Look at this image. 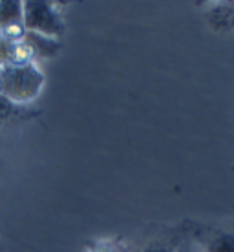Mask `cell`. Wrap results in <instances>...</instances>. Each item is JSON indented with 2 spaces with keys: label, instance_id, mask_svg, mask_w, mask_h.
Instances as JSON below:
<instances>
[{
  "label": "cell",
  "instance_id": "cell-1",
  "mask_svg": "<svg viewBox=\"0 0 234 252\" xmlns=\"http://www.w3.org/2000/svg\"><path fill=\"white\" fill-rule=\"evenodd\" d=\"M46 77L38 64H19L0 68V95L17 106H28L44 88Z\"/></svg>",
  "mask_w": 234,
  "mask_h": 252
},
{
  "label": "cell",
  "instance_id": "cell-9",
  "mask_svg": "<svg viewBox=\"0 0 234 252\" xmlns=\"http://www.w3.org/2000/svg\"><path fill=\"white\" fill-rule=\"evenodd\" d=\"M177 252H200V251H198L196 245H194L192 241H189V243H179Z\"/></svg>",
  "mask_w": 234,
  "mask_h": 252
},
{
  "label": "cell",
  "instance_id": "cell-7",
  "mask_svg": "<svg viewBox=\"0 0 234 252\" xmlns=\"http://www.w3.org/2000/svg\"><path fill=\"white\" fill-rule=\"evenodd\" d=\"M13 22H24L22 20V2H0V28Z\"/></svg>",
  "mask_w": 234,
  "mask_h": 252
},
{
  "label": "cell",
  "instance_id": "cell-6",
  "mask_svg": "<svg viewBox=\"0 0 234 252\" xmlns=\"http://www.w3.org/2000/svg\"><path fill=\"white\" fill-rule=\"evenodd\" d=\"M84 252H130L121 238H101L88 243Z\"/></svg>",
  "mask_w": 234,
  "mask_h": 252
},
{
  "label": "cell",
  "instance_id": "cell-5",
  "mask_svg": "<svg viewBox=\"0 0 234 252\" xmlns=\"http://www.w3.org/2000/svg\"><path fill=\"white\" fill-rule=\"evenodd\" d=\"M35 112L28 110V106H17L11 101H7L6 97L0 95V130L6 125H11L15 121H22L32 117Z\"/></svg>",
  "mask_w": 234,
  "mask_h": 252
},
{
  "label": "cell",
  "instance_id": "cell-3",
  "mask_svg": "<svg viewBox=\"0 0 234 252\" xmlns=\"http://www.w3.org/2000/svg\"><path fill=\"white\" fill-rule=\"evenodd\" d=\"M190 241L200 252H234V232L225 228H207Z\"/></svg>",
  "mask_w": 234,
  "mask_h": 252
},
{
  "label": "cell",
  "instance_id": "cell-2",
  "mask_svg": "<svg viewBox=\"0 0 234 252\" xmlns=\"http://www.w3.org/2000/svg\"><path fill=\"white\" fill-rule=\"evenodd\" d=\"M22 20L28 32L48 38H61L66 32V24L55 2H22Z\"/></svg>",
  "mask_w": 234,
  "mask_h": 252
},
{
  "label": "cell",
  "instance_id": "cell-4",
  "mask_svg": "<svg viewBox=\"0 0 234 252\" xmlns=\"http://www.w3.org/2000/svg\"><path fill=\"white\" fill-rule=\"evenodd\" d=\"M26 40L30 42V46L33 48V53H35V57H37V63L40 59H51L55 57L63 44H61V40L57 38H48V37H42V35H37V33H32L28 32L26 33Z\"/></svg>",
  "mask_w": 234,
  "mask_h": 252
},
{
  "label": "cell",
  "instance_id": "cell-10",
  "mask_svg": "<svg viewBox=\"0 0 234 252\" xmlns=\"http://www.w3.org/2000/svg\"><path fill=\"white\" fill-rule=\"evenodd\" d=\"M0 252H2V243H0Z\"/></svg>",
  "mask_w": 234,
  "mask_h": 252
},
{
  "label": "cell",
  "instance_id": "cell-8",
  "mask_svg": "<svg viewBox=\"0 0 234 252\" xmlns=\"http://www.w3.org/2000/svg\"><path fill=\"white\" fill-rule=\"evenodd\" d=\"M177 249H179V243L161 238V240L148 241V243H145L139 251H135V252H177Z\"/></svg>",
  "mask_w": 234,
  "mask_h": 252
}]
</instances>
